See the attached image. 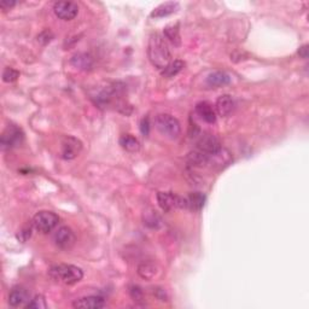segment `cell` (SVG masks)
<instances>
[{"label": "cell", "mask_w": 309, "mask_h": 309, "mask_svg": "<svg viewBox=\"0 0 309 309\" xmlns=\"http://www.w3.org/2000/svg\"><path fill=\"white\" fill-rule=\"evenodd\" d=\"M120 145L128 153H136L140 149V143L135 136L131 134H125L120 138Z\"/></svg>", "instance_id": "ffe728a7"}, {"label": "cell", "mask_w": 309, "mask_h": 309, "mask_svg": "<svg viewBox=\"0 0 309 309\" xmlns=\"http://www.w3.org/2000/svg\"><path fill=\"white\" fill-rule=\"evenodd\" d=\"M157 202L164 212H171L177 208L187 209L186 198H182L172 192H158L157 193Z\"/></svg>", "instance_id": "8992f818"}, {"label": "cell", "mask_w": 309, "mask_h": 309, "mask_svg": "<svg viewBox=\"0 0 309 309\" xmlns=\"http://www.w3.org/2000/svg\"><path fill=\"white\" fill-rule=\"evenodd\" d=\"M234 108H236V103H234V99L230 94H223V96H220L216 100L215 109L216 112L221 117L230 116L234 111Z\"/></svg>", "instance_id": "7c38bea8"}, {"label": "cell", "mask_w": 309, "mask_h": 309, "mask_svg": "<svg viewBox=\"0 0 309 309\" xmlns=\"http://www.w3.org/2000/svg\"><path fill=\"white\" fill-rule=\"evenodd\" d=\"M70 63L73 64L75 68L82 69V70H87V69H91L93 66V59L89 55L86 53H77L71 58Z\"/></svg>", "instance_id": "d6986e66"}, {"label": "cell", "mask_w": 309, "mask_h": 309, "mask_svg": "<svg viewBox=\"0 0 309 309\" xmlns=\"http://www.w3.org/2000/svg\"><path fill=\"white\" fill-rule=\"evenodd\" d=\"M130 292H131V296H132V297L136 301H139L143 298V291H141V289L139 287H131Z\"/></svg>", "instance_id": "83f0119b"}, {"label": "cell", "mask_w": 309, "mask_h": 309, "mask_svg": "<svg viewBox=\"0 0 309 309\" xmlns=\"http://www.w3.org/2000/svg\"><path fill=\"white\" fill-rule=\"evenodd\" d=\"M184 66H185L184 62L180 61V59H177V61L171 62V63H169L168 66H167L166 68L162 70V75H163L164 77H168V79H171V77L177 76V74H179L180 71L184 69Z\"/></svg>", "instance_id": "7402d4cb"}, {"label": "cell", "mask_w": 309, "mask_h": 309, "mask_svg": "<svg viewBox=\"0 0 309 309\" xmlns=\"http://www.w3.org/2000/svg\"><path fill=\"white\" fill-rule=\"evenodd\" d=\"M144 225H146L150 228H158L161 226V218L154 210H146L143 215Z\"/></svg>", "instance_id": "603a6c76"}, {"label": "cell", "mask_w": 309, "mask_h": 309, "mask_svg": "<svg viewBox=\"0 0 309 309\" xmlns=\"http://www.w3.org/2000/svg\"><path fill=\"white\" fill-rule=\"evenodd\" d=\"M140 131L144 135H148L150 132V121L149 117H144L140 122Z\"/></svg>", "instance_id": "4316f807"}, {"label": "cell", "mask_w": 309, "mask_h": 309, "mask_svg": "<svg viewBox=\"0 0 309 309\" xmlns=\"http://www.w3.org/2000/svg\"><path fill=\"white\" fill-rule=\"evenodd\" d=\"M231 76L225 71H215L207 77V84L212 87H220L230 84Z\"/></svg>", "instance_id": "ac0fdd59"}, {"label": "cell", "mask_w": 309, "mask_h": 309, "mask_svg": "<svg viewBox=\"0 0 309 309\" xmlns=\"http://www.w3.org/2000/svg\"><path fill=\"white\" fill-rule=\"evenodd\" d=\"M164 37L172 41L174 45H180V33L179 24H172L164 28Z\"/></svg>", "instance_id": "cb8c5ba5"}, {"label": "cell", "mask_w": 309, "mask_h": 309, "mask_svg": "<svg viewBox=\"0 0 309 309\" xmlns=\"http://www.w3.org/2000/svg\"><path fill=\"white\" fill-rule=\"evenodd\" d=\"M15 5H16V2L15 1H1L0 2V7H1L2 10H5V11H6V10L12 9Z\"/></svg>", "instance_id": "f546056e"}, {"label": "cell", "mask_w": 309, "mask_h": 309, "mask_svg": "<svg viewBox=\"0 0 309 309\" xmlns=\"http://www.w3.org/2000/svg\"><path fill=\"white\" fill-rule=\"evenodd\" d=\"M177 9H179V4H177V2H164V4H161L159 6H157L156 9L151 12V17H154V19H162V17L169 16V15L177 12Z\"/></svg>", "instance_id": "9a60e30c"}, {"label": "cell", "mask_w": 309, "mask_h": 309, "mask_svg": "<svg viewBox=\"0 0 309 309\" xmlns=\"http://www.w3.org/2000/svg\"><path fill=\"white\" fill-rule=\"evenodd\" d=\"M48 277L56 283L64 285H74L84 277V272L80 267L73 265H56L48 270Z\"/></svg>", "instance_id": "7a4b0ae2"}, {"label": "cell", "mask_w": 309, "mask_h": 309, "mask_svg": "<svg viewBox=\"0 0 309 309\" xmlns=\"http://www.w3.org/2000/svg\"><path fill=\"white\" fill-rule=\"evenodd\" d=\"M148 56L154 68L163 70L172 62V53L164 38L158 33H154L149 39Z\"/></svg>", "instance_id": "6da1fadb"}, {"label": "cell", "mask_w": 309, "mask_h": 309, "mask_svg": "<svg viewBox=\"0 0 309 309\" xmlns=\"http://www.w3.org/2000/svg\"><path fill=\"white\" fill-rule=\"evenodd\" d=\"M138 274L143 279L150 280L157 274V266L154 262H143L138 266Z\"/></svg>", "instance_id": "44dd1931"}, {"label": "cell", "mask_w": 309, "mask_h": 309, "mask_svg": "<svg viewBox=\"0 0 309 309\" xmlns=\"http://www.w3.org/2000/svg\"><path fill=\"white\" fill-rule=\"evenodd\" d=\"M196 114L199 116L204 122L215 123L216 112L213 105L208 102H199L196 105Z\"/></svg>", "instance_id": "5bb4252c"}, {"label": "cell", "mask_w": 309, "mask_h": 309, "mask_svg": "<svg viewBox=\"0 0 309 309\" xmlns=\"http://www.w3.org/2000/svg\"><path fill=\"white\" fill-rule=\"evenodd\" d=\"M53 11L58 19L63 21H71L77 16L79 6L73 1H58L53 5Z\"/></svg>", "instance_id": "ba28073f"}, {"label": "cell", "mask_w": 309, "mask_h": 309, "mask_svg": "<svg viewBox=\"0 0 309 309\" xmlns=\"http://www.w3.org/2000/svg\"><path fill=\"white\" fill-rule=\"evenodd\" d=\"M298 55H300L302 58H307L308 57V46L303 45L302 47H300V50H298Z\"/></svg>", "instance_id": "4dcf8cb0"}, {"label": "cell", "mask_w": 309, "mask_h": 309, "mask_svg": "<svg viewBox=\"0 0 309 309\" xmlns=\"http://www.w3.org/2000/svg\"><path fill=\"white\" fill-rule=\"evenodd\" d=\"M59 218L57 214L47 210H43L35 214L33 218L32 226L35 230L41 232V233H48L58 225Z\"/></svg>", "instance_id": "277c9868"}, {"label": "cell", "mask_w": 309, "mask_h": 309, "mask_svg": "<svg viewBox=\"0 0 309 309\" xmlns=\"http://www.w3.org/2000/svg\"><path fill=\"white\" fill-rule=\"evenodd\" d=\"M187 209L193 210V212H199L205 203V196L200 192H192L189 197L186 198Z\"/></svg>", "instance_id": "e0dca14e"}, {"label": "cell", "mask_w": 309, "mask_h": 309, "mask_svg": "<svg viewBox=\"0 0 309 309\" xmlns=\"http://www.w3.org/2000/svg\"><path fill=\"white\" fill-rule=\"evenodd\" d=\"M104 298L99 297V296H87V297H82L76 300L73 303L74 308L79 309H99L105 307Z\"/></svg>", "instance_id": "4fadbf2b"}, {"label": "cell", "mask_w": 309, "mask_h": 309, "mask_svg": "<svg viewBox=\"0 0 309 309\" xmlns=\"http://www.w3.org/2000/svg\"><path fill=\"white\" fill-rule=\"evenodd\" d=\"M197 150L202 151V153L207 154H216L218 151H220L221 144L219 141V139L215 135L209 134V133H205V134L200 135V138L197 141Z\"/></svg>", "instance_id": "30bf717a"}, {"label": "cell", "mask_w": 309, "mask_h": 309, "mask_svg": "<svg viewBox=\"0 0 309 309\" xmlns=\"http://www.w3.org/2000/svg\"><path fill=\"white\" fill-rule=\"evenodd\" d=\"M154 125H156L157 131L162 135L171 139V140H175L181 134L180 122L174 116L169 114H161L157 116L156 120H154Z\"/></svg>", "instance_id": "3957f363"}, {"label": "cell", "mask_w": 309, "mask_h": 309, "mask_svg": "<svg viewBox=\"0 0 309 309\" xmlns=\"http://www.w3.org/2000/svg\"><path fill=\"white\" fill-rule=\"evenodd\" d=\"M30 234H32V227L23 228V230L21 231L19 234H17V238H19L20 241L25 242L28 238H30Z\"/></svg>", "instance_id": "f1b7e54d"}, {"label": "cell", "mask_w": 309, "mask_h": 309, "mask_svg": "<svg viewBox=\"0 0 309 309\" xmlns=\"http://www.w3.org/2000/svg\"><path fill=\"white\" fill-rule=\"evenodd\" d=\"M75 241V234L68 226H62L53 234V242H55L56 246L62 250H68V249L73 248Z\"/></svg>", "instance_id": "52a82bcc"}, {"label": "cell", "mask_w": 309, "mask_h": 309, "mask_svg": "<svg viewBox=\"0 0 309 309\" xmlns=\"http://www.w3.org/2000/svg\"><path fill=\"white\" fill-rule=\"evenodd\" d=\"M30 301V295L28 292L27 289L22 287H14L9 293V305L10 307L14 308H20V307H25V306L29 303Z\"/></svg>", "instance_id": "8fae6325"}, {"label": "cell", "mask_w": 309, "mask_h": 309, "mask_svg": "<svg viewBox=\"0 0 309 309\" xmlns=\"http://www.w3.org/2000/svg\"><path fill=\"white\" fill-rule=\"evenodd\" d=\"M23 139H24V134H23L22 130L17 126L10 125L2 132L0 145H1L2 150H10V149L20 146L23 143Z\"/></svg>", "instance_id": "5b68a950"}, {"label": "cell", "mask_w": 309, "mask_h": 309, "mask_svg": "<svg viewBox=\"0 0 309 309\" xmlns=\"http://www.w3.org/2000/svg\"><path fill=\"white\" fill-rule=\"evenodd\" d=\"M25 308H30V309H46L47 308V303H46V300L44 296L38 295L35 296L33 300L29 301Z\"/></svg>", "instance_id": "d4e9b609"}, {"label": "cell", "mask_w": 309, "mask_h": 309, "mask_svg": "<svg viewBox=\"0 0 309 309\" xmlns=\"http://www.w3.org/2000/svg\"><path fill=\"white\" fill-rule=\"evenodd\" d=\"M209 156L210 154H207L196 149L195 151H191V153L187 154V161L192 166L205 167L209 166Z\"/></svg>", "instance_id": "2e32d148"}, {"label": "cell", "mask_w": 309, "mask_h": 309, "mask_svg": "<svg viewBox=\"0 0 309 309\" xmlns=\"http://www.w3.org/2000/svg\"><path fill=\"white\" fill-rule=\"evenodd\" d=\"M82 143L74 136H66L62 140V157L64 159H74L81 153Z\"/></svg>", "instance_id": "9c48e42d"}, {"label": "cell", "mask_w": 309, "mask_h": 309, "mask_svg": "<svg viewBox=\"0 0 309 309\" xmlns=\"http://www.w3.org/2000/svg\"><path fill=\"white\" fill-rule=\"evenodd\" d=\"M20 77V73L12 68H6L2 73V80L5 82H14Z\"/></svg>", "instance_id": "484cf974"}]
</instances>
